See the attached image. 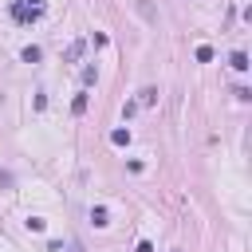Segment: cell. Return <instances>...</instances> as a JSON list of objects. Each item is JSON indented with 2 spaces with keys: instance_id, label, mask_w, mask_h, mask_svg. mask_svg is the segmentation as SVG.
Here are the masks:
<instances>
[{
  "instance_id": "cell-8",
  "label": "cell",
  "mask_w": 252,
  "mask_h": 252,
  "mask_svg": "<svg viewBox=\"0 0 252 252\" xmlns=\"http://www.w3.org/2000/svg\"><path fill=\"white\" fill-rule=\"evenodd\" d=\"M83 47H87L83 39H79V43H71V51H67V59H79V55H83Z\"/></svg>"
},
{
  "instance_id": "cell-11",
  "label": "cell",
  "mask_w": 252,
  "mask_h": 252,
  "mask_svg": "<svg viewBox=\"0 0 252 252\" xmlns=\"http://www.w3.org/2000/svg\"><path fill=\"white\" fill-rule=\"evenodd\" d=\"M134 252H154V244H150V240H142V244H138Z\"/></svg>"
},
{
  "instance_id": "cell-4",
  "label": "cell",
  "mask_w": 252,
  "mask_h": 252,
  "mask_svg": "<svg viewBox=\"0 0 252 252\" xmlns=\"http://www.w3.org/2000/svg\"><path fill=\"white\" fill-rule=\"evenodd\" d=\"M110 142H114V146H126V142H130V130H114Z\"/></svg>"
},
{
  "instance_id": "cell-1",
  "label": "cell",
  "mask_w": 252,
  "mask_h": 252,
  "mask_svg": "<svg viewBox=\"0 0 252 252\" xmlns=\"http://www.w3.org/2000/svg\"><path fill=\"white\" fill-rule=\"evenodd\" d=\"M12 16H16L20 24H32V20L43 16V4H39V0H12Z\"/></svg>"
},
{
  "instance_id": "cell-7",
  "label": "cell",
  "mask_w": 252,
  "mask_h": 252,
  "mask_svg": "<svg viewBox=\"0 0 252 252\" xmlns=\"http://www.w3.org/2000/svg\"><path fill=\"white\" fill-rule=\"evenodd\" d=\"M71 110H75V114H83V110H87V94H75V102H71Z\"/></svg>"
},
{
  "instance_id": "cell-10",
  "label": "cell",
  "mask_w": 252,
  "mask_h": 252,
  "mask_svg": "<svg viewBox=\"0 0 252 252\" xmlns=\"http://www.w3.org/2000/svg\"><path fill=\"white\" fill-rule=\"evenodd\" d=\"M138 12H142L146 20H154V8H150V0H138Z\"/></svg>"
},
{
  "instance_id": "cell-3",
  "label": "cell",
  "mask_w": 252,
  "mask_h": 252,
  "mask_svg": "<svg viewBox=\"0 0 252 252\" xmlns=\"http://www.w3.org/2000/svg\"><path fill=\"white\" fill-rule=\"evenodd\" d=\"M91 220L102 228V224H110V217H106V209H91Z\"/></svg>"
},
{
  "instance_id": "cell-9",
  "label": "cell",
  "mask_w": 252,
  "mask_h": 252,
  "mask_svg": "<svg viewBox=\"0 0 252 252\" xmlns=\"http://www.w3.org/2000/svg\"><path fill=\"white\" fill-rule=\"evenodd\" d=\"M39 59V47H24V63H35Z\"/></svg>"
},
{
  "instance_id": "cell-6",
  "label": "cell",
  "mask_w": 252,
  "mask_h": 252,
  "mask_svg": "<svg viewBox=\"0 0 252 252\" xmlns=\"http://www.w3.org/2000/svg\"><path fill=\"white\" fill-rule=\"evenodd\" d=\"M154 98H158V91H154V87H146V91H142V98H138V102H142V106H150V102H154Z\"/></svg>"
},
{
  "instance_id": "cell-2",
  "label": "cell",
  "mask_w": 252,
  "mask_h": 252,
  "mask_svg": "<svg viewBox=\"0 0 252 252\" xmlns=\"http://www.w3.org/2000/svg\"><path fill=\"white\" fill-rule=\"evenodd\" d=\"M228 63H232L236 71H248V55H244V51H232V59H228Z\"/></svg>"
},
{
  "instance_id": "cell-5",
  "label": "cell",
  "mask_w": 252,
  "mask_h": 252,
  "mask_svg": "<svg viewBox=\"0 0 252 252\" xmlns=\"http://www.w3.org/2000/svg\"><path fill=\"white\" fill-rule=\"evenodd\" d=\"M209 59H213V47L201 43V47H197V63H209Z\"/></svg>"
}]
</instances>
